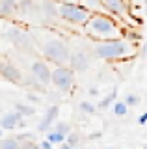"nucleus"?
Returning <instances> with one entry per match:
<instances>
[{
    "label": "nucleus",
    "mask_w": 147,
    "mask_h": 149,
    "mask_svg": "<svg viewBox=\"0 0 147 149\" xmlns=\"http://www.w3.org/2000/svg\"><path fill=\"white\" fill-rule=\"evenodd\" d=\"M93 56L104 62H127L140 54V45L132 39L116 37V39H104V41H93Z\"/></svg>",
    "instance_id": "obj_1"
},
{
    "label": "nucleus",
    "mask_w": 147,
    "mask_h": 149,
    "mask_svg": "<svg viewBox=\"0 0 147 149\" xmlns=\"http://www.w3.org/2000/svg\"><path fill=\"white\" fill-rule=\"evenodd\" d=\"M34 37H35V43H37V49L41 50L43 58L54 62L56 65H65V63H69L71 49H69V45L60 36L52 34L50 30H41V28H35Z\"/></svg>",
    "instance_id": "obj_2"
},
{
    "label": "nucleus",
    "mask_w": 147,
    "mask_h": 149,
    "mask_svg": "<svg viewBox=\"0 0 147 149\" xmlns=\"http://www.w3.org/2000/svg\"><path fill=\"white\" fill-rule=\"evenodd\" d=\"M84 34L93 41H104V39H116L125 36V28L121 22L114 19L112 13H93L89 21L82 26Z\"/></svg>",
    "instance_id": "obj_3"
},
{
    "label": "nucleus",
    "mask_w": 147,
    "mask_h": 149,
    "mask_svg": "<svg viewBox=\"0 0 147 149\" xmlns=\"http://www.w3.org/2000/svg\"><path fill=\"white\" fill-rule=\"evenodd\" d=\"M58 9H60L62 21H65V22H69V24H73V26H80V28L89 21L91 15H93L89 9H86L82 6L78 0H76V2H71V0L58 2Z\"/></svg>",
    "instance_id": "obj_4"
},
{
    "label": "nucleus",
    "mask_w": 147,
    "mask_h": 149,
    "mask_svg": "<svg viewBox=\"0 0 147 149\" xmlns=\"http://www.w3.org/2000/svg\"><path fill=\"white\" fill-rule=\"evenodd\" d=\"M6 37L10 39V43L17 50H22V52H34L35 47H37L34 34H30L26 30H21V28H10L6 32Z\"/></svg>",
    "instance_id": "obj_5"
},
{
    "label": "nucleus",
    "mask_w": 147,
    "mask_h": 149,
    "mask_svg": "<svg viewBox=\"0 0 147 149\" xmlns=\"http://www.w3.org/2000/svg\"><path fill=\"white\" fill-rule=\"evenodd\" d=\"M60 91H71L75 86V71L71 69V65H56L52 69V82Z\"/></svg>",
    "instance_id": "obj_6"
},
{
    "label": "nucleus",
    "mask_w": 147,
    "mask_h": 149,
    "mask_svg": "<svg viewBox=\"0 0 147 149\" xmlns=\"http://www.w3.org/2000/svg\"><path fill=\"white\" fill-rule=\"evenodd\" d=\"M39 13H41V24L54 26L62 21L56 0H39Z\"/></svg>",
    "instance_id": "obj_7"
},
{
    "label": "nucleus",
    "mask_w": 147,
    "mask_h": 149,
    "mask_svg": "<svg viewBox=\"0 0 147 149\" xmlns=\"http://www.w3.org/2000/svg\"><path fill=\"white\" fill-rule=\"evenodd\" d=\"M19 17L32 24L41 22L39 0H19Z\"/></svg>",
    "instance_id": "obj_8"
},
{
    "label": "nucleus",
    "mask_w": 147,
    "mask_h": 149,
    "mask_svg": "<svg viewBox=\"0 0 147 149\" xmlns=\"http://www.w3.org/2000/svg\"><path fill=\"white\" fill-rule=\"evenodd\" d=\"M91 63V54L84 49H75L71 50V56H69V65L75 73H86L89 69Z\"/></svg>",
    "instance_id": "obj_9"
},
{
    "label": "nucleus",
    "mask_w": 147,
    "mask_h": 149,
    "mask_svg": "<svg viewBox=\"0 0 147 149\" xmlns=\"http://www.w3.org/2000/svg\"><path fill=\"white\" fill-rule=\"evenodd\" d=\"M0 77L11 84H24V74L15 63L8 60H0Z\"/></svg>",
    "instance_id": "obj_10"
},
{
    "label": "nucleus",
    "mask_w": 147,
    "mask_h": 149,
    "mask_svg": "<svg viewBox=\"0 0 147 149\" xmlns=\"http://www.w3.org/2000/svg\"><path fill=\"white\" fill-rule=\"evenodd\" d=\"M30 71H32V77H34L41 86H49V84L52 82V69L49 67V63L45 62V60H35V62L30 65Z\"/></svg>",
    "instance_id": "obj_11"
},
{
    "label": "nucleus",
    "mask_w": 147,
    "mask_h": 149,
    "mask_svg": "<svg viewBox=\"0 0 147 149\" xmlns=\"http://www.w3.org/2000/svg\"><path fill=\"white\" fill-rule=\"evenodd\" d=\"M103 4H104V8H106V11L112 13L114 17L128 21L130 11H128V2L127 0H103Z\"/></svg>",
    "instance_id": "obj_12"
},
{
    "label": "nucleus",
    "mask_w": 147,
    "mask_h": 149,
    "mask_svg": "<svg viewBox=\"0 0 147 149\" xmlns=\"http://www.w3.org/2000/svg\"><path fill=\"white\" fill-rule=\"evenodd\" d=\"M58 114H60L58 104L49 106L47 112H45V116L41 118V121L37 123V130H39V132H47V130L52 129V125L56 123V119H58Z\"/></svg>",
    "instance_id": "obj_13"
},
{
    "label": "nucleus",
    "mask_w": 147,
    "mask_h": 149,
    "mask_svg": "<svg viewBox=\"0 0 147 149\" xmlns=\"http://www.w3.org/2000/svg\"><path fill=\"white\" fill-rule=\"evenodd\" d=\"M22 119H24V116H21L19 112L13 108L11 112H6V114L2 116V119H0V127H2L4 130H13V129H17L21 125Z\"/></svg>",
    "instance_id": "obj_14"
},
{
    "label": "nucleus",
    "mask_w": 147,
    "mask_h": 149,
    "mask_svg": "<svg viewBox=\"0 0 147 149\" xmlns=\"http://www.w3.org/2000/svg\"><path fill=\"white\" fill-rule=\"evenodd\" d=\"M0 17L2 19L19 17V0H0Z\"/></svg>",
    "instance_id": "obj_15"
},
{
    "label": "nucleus",
    "mask_w": 147,
    "mask_h": 149,
    "mask_svg": "<svg viewBox=\"0 0 147 149\" xmlns=\"http://www.w3.org/2000/svg\"><path fill=\"white\" fill-rule=\"evenodd\" d=\"M78 2L86 9H89L91 13H108L104 4H103V0H78Z\"/></svg>",
    "instance_id": "obj_16"
},
{
    "label": "nucleus",
    "mask_w": 147,
    "mask_h": 149,
    "mask_svg": "<svg viewBox=\"0 0 147 149\" xmlns=\"http://www.w3.org/2000/svg\"><path fill=\"white\" fill-rule=\"evenodd\" d=\"M116 97H117V91L112 90L106 97H104V99H101V102L97 104V110H106V108H110V106L116 102Z\"/></svg>",
    "instance_id": "obj_17"
},
{
    "label": "nucleus",
    "mask_w": 147,
    "mask_h": 149,
    "mask_svg": "<svg viewBox=\"0 0 147 149\" xmlns=\"http://www.w3.org/2000/svg\"><path fill=\"white\" fill-rule=\"evenodd\" d=\"M0 147L2 149H21L22 143L17 138H2L0 140Z\"/></svg>",
    "instance_id": "obj_18"
},
{
    "label": "nucleus",
    "mask_w": 147,
    "mask_h": 149,
    "mask_svg": "<svg viewBox=\"0 0 147 149\" xmlns=\"http://www.w3.org/2000/svg\"><path fill=\"white\" fill-rule=\"evenodd\" d=\"M15 110L19 112L21 116H24V118H30V116L35 114V108H34V106L24 104V102H17V104H15Z\"/></svg>",
    "instance_id": "obj_19"
},
{
    "label": "nucleus",
    "mask_w": 147,
    "mask_h": 149,
    "mask_svg": "<svg viewBox=\"0 0 147 149\" xmlns=\"http://www.w3.org/2000/svg\"><path fill=\"white\" fill-rule=\"evenodd\" d=\"M114 114L117 116V118H123V116H127V112H128V104L125 101H116L114 102Z\"/></svg>",
    "instance_id": "obj_20"
},
{
    "label": "nucleus",
    "mask_w": 147,
    "mask_h": 149,
    "mask_svg": "<svg viewBox=\"0 0 147 149\" xmlns=\"http://www.w3.org/2000/svg\"><path fill=\"white\" fill-rule=\"evenodd\" d=\"M65 134H62V132H58V130H54V129H50L47 130V140H50L52 143H62V142H65Z\"/></svg>",
    "instance_id": "obj_21"
},
{
    "label": "nucleus",
    "mask_w": 147,
    "mask_h": 149,
    "mask_svg": "<svg viewBox=\"0 0 147 149\" xmlns=\"http://www.w3.org/2000/svg\"><path fill=\"white\" fill-rule=\"evenodd\" d=\"M78 108H80V112H84V114H95V112H97V106L89 101H82L78 104Z\"/></svg>",
    "instance_id": "obj_22"
},
{
    "label": "nucleus",
    "mask_w": 147,
    "mask_h": 149,
    "mask_svg": "<svg viewBox=\"0 0 147 149\" xmlns=\"http://www.w3.org/2000/svg\"><path fill=\"white\" fill-rule=\"evenodd\" d=\"M54 130H58V132H62V134H67L71 132V125L67 123V121H56V123H54Z\"/></svg>",
    "instance_id": "obj_23"
},
{
    "label": "nucleus",
    "mask_w": 147,
    "mask_h": 149,
    "mask_svg": "<svg viewBox=\"0 0 147 149\" xmlns=\"http://www.w3.org/2000/svg\"><path fill=\"white\" fill-rule=\"evenodd\" d=\"M65 142L71 146V149H75L76 146L80 143V136H78V132H69L67 134V138H65Z\"/></svg>",
    "instance_id": "obj_24"
},
{
    "label": "nucleus",
    "mask_w": 147,
    "mask_h": 149,
    "mask_svg": "<svg viewBox=\"0 0 147 149\" xmlns=\"http://www.w3.org/2000/svg\"><path fill=\"white\" fill-rule=\"evenodd\" d=\"M140 95H136V93H127V97H125V102L128 106H138L140 104Z\"/></svg>",
    "instance_id": "obj_25"
},
{
    "label": "nucleus",
    "mask_w": 147,
    "mask_h": 149,
    "mask_svg": "<svg viewBox=\"0 0 147 149\" xmlns=\"http://www.w3.org/2000/svg\"><path fill=\"white\" fill-rule=\"evenodd\" d=\"M52 146H54V143L50 142V140H43V142L39 143V147H41V149H50Z\"/></svg>",
    "instance_id": "obj_26"
},
{
    "label": "nucleus",
    "mask_w": 147,
    "mask_h": 149,
    "mask_svg": "<svg viewBox=\"0 0 147 149\" xmlns=\"http://www.w3.org/2000/svg\"><path fill=\"white\" fill-rule=\"evenodd\" d=\"M138 123H140V125H145L147 123V112H144V114L138 118Z\"/></svg>",
    "instance_id": "obj_27"
},
{
    "label": "nucleus",
    "mask_w": 147,
    "mask_h": 149,
    "mask_svg": "<svg viewBox=\"0 0 147 149\" xmlns=\"http://www.w3.org/2000/svg\"><path fill=\"white\" fill-rule=\"evenodd\" d=\"M89 95H99V90L97 88H89Z\"/></svg>",
    "instance_id": "obj_28"
},
{
    "label": "nucleus",
    "mask_w": 147,
    "mask_h": 149,
    "mask_svg": "<svg viewBox=\"0 0 147 149\" xmlns=\"http://www.w3.org/2000/svg\"><path fill=\"white\" fill-rule=\"evenodd\" d=\"M28 99H30V101H34V102H37V101H39L37 97H35V95H32V93H28Z\"/></svg>",
    "instance_id": "obj_29"
},
{
    "label": "nucleus",
    "mask_w": 147,
    "mask_h": 149,
    "mask_svg": "<svg viewBox=\"0 0 147 149\" xmlns=\"http://www.w3.org/2000/svg\"><path fill=\"white\" fill-rule=\"evenodd\" d=\"M2 138H4V129L0 127V140H2Z\"/></svg>",
    "instance_id": "obj_30"
},
{
    "label": "nucleus",
    "mask_w": 147,
    "mask_h": 149,
    "mask_svg": "<svg viewBox=\"0 0 147 149\" xmlns=\"http://www.w3.org/2000/svg\"><path fill=\"white\" fill-rule=\"evenodd\" d=\"M145 149H147V146H145Z\"/></svg>",
    "instance_id": "obj_31"
}]
</instances>
